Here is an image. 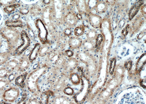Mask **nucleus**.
I'll use <instances>...</instances> for the list:
<instances>
[{"mask_svg": "<svg viewBox=\"0 0 146 104\" xmlns=\"http://www.w3.org/2000/svg\"><path fill=\"white\" fill-rule=\"evenodd\" d=\"M49 67L46 64L38 66L28 73L25 82L26 88L27 92L32 95L39 96L41 93L39 81L46 73Z\"/></svg>", "mask_w": 146, "mask_h": 104, "instance_id": "nucleus-1", "label": "nucleus"}, {"mask_svg": "<svg viewBox=\"0 0 146 104\" xmlns=\"http://www.w3.org/2000/svg\"><path fill=\"white\" fill-rule=\"evenodd\" d=\"M145 94L138 88L125 90L118 96L116 104H145Z\"/></svg>", "mask_w": 146, "mask_h": 104, "instance_id": "nucleus-2", "label": "nucleus"}, {"mask_svg": "<svg viewBox=\"0 0 146 104\" xmlns=\"http://www.w3.org/2000/svg\"><path fill=\"white\" fill-rule=\"evenodd\" d=\"M1 33L3 37L6 40L11 50L16 47L21 38L20 33L16 28L5 27L2 29Z\"/></svg>", "mask_w": 146, "mask_h": 104, "instance_id": "nucleus-3", "label": "nucleus"}, {"mask_svg": "<svg viewBox=\"0 0 146 104\" xmlns=\"http://www.w3.org/2000/svg\"><path fill=\"white\" fill-rule=\"evenodd\" d=\"M41 20L45 25L47 27L52 33L56 31V23L53 15L52 8L51 5L46 6L44 8H42L41 14Z\"/></svg>", "mask_w": 146, "mask_h": 104, "instance_id": "nucleus-4", "label": "nucleus"}, {"mask_svg": "<svg viewBox=\"0 0 146 104\" xmlns=\"http://www.w3.org/2000/svg\"><path fill=\"white\" fill-rule=\"evenodd\" d=\"M20 88L16 86H13L7 88L3 93V98L4 100L8 103H13L17 102L21 98V95Z\"/></svg>", "mask_w": 146, "mask_h": 104, "instance_id": "nucleus-5", "label": "nucleus"}, {"mask_svg": "<svg viewBox=\"0 0 146 104\" xmlns=\"http://www.w3.org/2000/svg\"><path fill=\"white\" fill-rule=\"evenodd\" d=\"M63 1H51V4L52 12L56 24L60 23L63 18Z\"/></svg>", "mask_w": 146, "mask_h": 104, "instance_id": "nucleus-6", "label": "nucleus"}, {"mask_svg": "<svg viewBox=\"0 0 146 104\" xmlns=\"http://www.w3.org/2000/svg\"><path fill=\"white\" fill-rule=\"evenodd\" d=\"M21 39L22 43L18 46L14 51L13 55L15 56H21L26 51L31 44V40L26 31L22 30L21 33Z\"/></svg>", "mask_w": 146, "mask_h": 104, "instance_id": "nucleus-7", "label": "nucleus"}, {"mask_svg": "<svg viewBox=\"0 0 146 104\" xmlns=\"http://www.w3.org/2000/svg\"><path fill=\"white\" fill-rule=\"evenodd\" d=\"M35 27L38 30V37L42 44L47 43L48 30L41 20L37 19L35 22Z\"/></svg>", "mask_w": 146, "mask_h": 104, "instance_id": "nucleus-8", "label": "nucleus"}, {"mask_svg": "<svg viewBox=\"0 0 146 104\" xmlns=\"http://www.w3.org/2000/svg\"><path fill=\"white\" fill-rule=\"evenodd\" d=\"M19 63L18 72L21 73L27 72L31 66V63L28 56L23 55L19 58Z\"/></svg>", "mask_w": 146, "mask_h": 104, "instance_id": "nucleus-9", "label": "nucleus"}, {"mask_svg": "<svg viewBox=\"0 0 146 104\" xmlns=\"http://www.w3.org/2000/svg\"><path fill=\"white\" fill-rule=\"evenodd\" d=\"M61 53L58 49H52L46 56V65H54L59 57Z\"/></svg>", "mask_w": 146, "mask_h": 104, "instance_id": "nucleus-10", "label": "nucleus"}, {"mask_svg": "<svg viewBox=\"0 0 146 104\" xmlns=\"http://www.w3.org/2000/svg\"><path fill=\"white\" fill-rule=\"evenodd\" d=\"M19 63V58L16 57L9 58L6 63V67L11 73L18 72Z\"/></svg>", "mask_w": 146, "mask_h": 104, "instance_id": "nucleus-11", "label": "nucleus"}, {"mask_svg": "<svg viewBox=\"0 0 146 104\" xmlns=\"http://www.w3.org/2000/svg\"><path fill=\"white\" fill-rule=\"evenodd\" d=\"M28 74V72H27L19 74L14 81L15 86L22 90H25L26 88V79Z\"/></svg>", "mask_w": 146, "mask_h": 104, "instance_id": "nucleus-12", "label": "nucleus"}, {"mask_svg": "<svg viewBox=\"0 0 146 104\" xmlns=\"http://www.w3.org/2000/svg\"><path fill=\"white\" fill-rule=\"evenodd\" d=\"M144 3L143 1H137L132 6L129 12V19L131 20L138 13L140 8Z\"/></svg>", "mask_w": 146, "mask_h": 104, "instance_id": "nucleus-13", "label": "nucleus"}, {"mask_svg": "<svg viewBox=\"0 0 146 104\" xmlns=\"http://www.w3.org/2000/svg\"><path fill=\"white\" fill-rule=\"evenodd\" d=\"M54 95V94L50 90L43 91L39 96L40 104H50V97Z\"/></svg>", "mask_w": 146, "mask_h": 104, "instance_id": "nucleus-14", "label": "nucleus"}, {"mask_svg": "<svg viewBox=\"0 0 146 104\" xmlns=\"http://www.w3.org/2000/svg\"><path fill=\"white\" fill-rule=\"evenodd\" d=\"M64 23L69 27L74 26L77 22V19L75 14L69 13L64 17Z\"/></svg>", "mask_w": 146, "mask_h": 104, "instance_id": "nucleus-15", "label": "nucleus"}, {"mask_svg": "<svg viewBox=\"0 0 146 104\" xmlns=\"http://www.w3.org/2000/svg\"><path fill=\"white\" fill-rule=\"evenodd\" d=\"M41 46V45L39 43H36L31 50L28 56V58L31 62H33L37 58Z\"/></svg>", "mask_w": 146, "mask_h": 104, "instance_id": "nucleus-16", "label": "nucleus"}, {"mask_svg": "<svg viewBox=\"0 0 146 104\" xmlns=\"http://www.w3.org/2000/svg\"><path fill=\"white\" fill-rule=\"evenodd\" d=\"M90 23L94 28L99 27L101 23L102 18L100 16L95 14H91L89 17Z\"/></svg>", "mask_w": 146, "mask_h": 104, "instance_id": "nucleus-17", "label": "nucleus"}, {"mask_svg": "<svg viewBox=\"0 0 146 104\" xmlns=\"http://www.w3.org/2000/svg\"><path fill=\"white\" fill-rule=\"evenodd\" d=\"M82 44V40L77 37H72L69 40V44L71 48L75 49L81 46Z\"/></svg>", "mask_w": 146, "mask_h": 104, "instance_id": "nucleus-18", "label": "nucleus"}, {"mask_svg": "<svg viewBox=\"0 0 146 104\" xmlns=\"http://www.w3.org/2000/svg\"><path fill=\"white\" fill-rule=\"evenodd\" d=\"M5 25L7 27L12 28H23L24 23L21 20H7L5 22Z\"/></svg>", "mask_w": 146, "mask_h": 104, "instance_id": "nucleus-19", "label": "nucleus"}, {"mask_svg": "<svg viewBox=\"0 0 146 104\" xmlns=\"http://www.w3.org/2000/svg\"><path fill=\"white\" fill-rule=\"evenodd\" d=\"M52 49L48 43L45 44H42L41 46L40 49L39 51L38 55L40 57H45L47 55V54Z\"/></svg>", "mask_w": 146, "mask_h": 104, "instance_id": "nucleus-20", "label": "nucleus"}, {"mask_svg": "<svg viewBox=\"0 0 146 104\" xmlns=\"http://www.w3.org/2000/svg\"><path fill=\"white\" fill-rule=\"evenodd\" d=\"M42 8L40 6L38 5H33L29 9V13L31 16L33 17H37L41 14Z\"/></svg>", "mask_w": 146, "mask_h": 104, "instance_id": "nucleus-21", "label": "nucleus"}, {"mask_svg": "<svg viewBox=\"0 0 146 104\" xmlns=\"http://www.w3.org/2000/svg\"><path fill=\"white\" fill-rule=\"evenodd\" d=\"M108 8V6L106 3L103 1L98 2L95 7L96 11L99 14L105 12Z\"/></svg>", "mask_w": 146, "mask_h": 104, "instance_id": "nucleus-22", "label": "nucleus"}, {"mask_svg": "<svg viewBox=\"0 0 146 104\" xmlns=\"http://www.w3.org/2000/svg\"><path fill=\"white\" fill-rule=\"evenodd\" d=\"M28 95L24 104H40L38 100L39 96L31 94H30V96Z\"/></svg>", "mask_w": 146, "mask_h": 104, "instance_id": "nucleus-23", "label": "nucleus"}, {"mask_svg": "<svg viewBox=\"0 0 146 104\" xmlns=\"http://www.w3.org/2000/svg\"><path fill=\"white\" fill-rule=\"evenodd\" d=\"M10 52H3L0 53V65L6 63L11 57Z\"/></svg>", "mask_w": 146, "mask_h": 104, "instance_id": "nucleus-24", "label": "nucleus"}, {"mask_svg": "<svg viewBox=\"0 0 146 104\" xmlns=\"http://www.w3.org/2000/svg\"><path fill=\"white\" fill-rule=\"evenodd\" d=\"M65 62H66V60H65L64 56L61 53L59 58L56 62L55 65L53 67H56L58 69H60L62 67H64Z\"/></svg>", "mask_w": 146, "mask_h": 104, "instance_id": "nucleus-25", "label": "nucleus"}, {"mask_svg": "<svg viewBox=\"0 0 146 104\" xmlns=\"http://www.w3.org/2000/svg\"><path fill=\"white\" fill-rule=\"evenodd\" d=\"M20 6L21 4L20 3H15L5 7L4 8V11L7 14H9L14 11L17 8L20 7Z\"/></svg>", "mask_w": 146, "mask_h": 104, "instance_id": "nucleus-26", "label": "nucleus"}, {"mask_svg": "<svg viewBox=\"0 0 146 104\" xmlns=\"http://www.w3.org/2000/svg\"><path fill=\"white\" fill-rule=\"evenodd\" d=\"M11 72L6 68V67H2L0 69V79H7L8 76Z\"/></svg>", "mask_w": 146, "mask_h": 104, "instance_id": "nucleus-27", "label": "nucleus"}, {"mask_svg": "<svg viewBox=\"0 0 146 104\" xmlns=\"http://www.w3.org/2000/svg\"><path fill=\"white\" fill-rule=\"evenodd\" d=\"M85 31V28L83 26H79L75 28L74 30V33L77 36H80L84 34Z\"/></svg>", "mask_w": 146, "mask_h": 104, "instance_id": "nucleus-28", "label": "nucleus"}, {"mask_svg": "<svg viewBox=\"0 0 146 104\" xmlns=\"http://www.w3.org/2000/svg\"><path fill=\"white\" fill-rule=\"evenodd\" d=\"M103 38L102 35L101 34H99L96 36V49L97 50H98L100 49L101 45L103 40Z\"/></svg>", "mask_w": 146, "mask_h": 104, "instance_id": "nucleus-29", "label": "nucleus"}, {"mask_svg": "<svg viewBox=\"0 0 146 104\" xmlns=\"http://www.w3.org/2000/svg\"><path fill=\"white\" fill-rule=\"evenodd\" d=\"M70 79L73 84H76L79 82V78L78 75L75 73L71 74L70 75Z\"/></svg>", "mask_w": 146, "mask_h": 104, "instance_id": "nucleus-30", "label": "nucleus"}, {"mask_svg": "<svg viewBox=\"0 0 146 104\" xmlns=\"http://www.w3.org/2000/svg\"><path fill=\"white\" fill-rule=\"evenodd\" d=\"M18 72H13L10 73L9 75L8 76L7 79L10 82H12L15 81L17 76L19 75Z\"/></svg>", "mask_w": 146, "mask_h": 104, "instance_id": "nucleus-31", "label": "nucleus"}, {"mask_svg": "<svg viewBox=\"0 0 146 104\" xmlns=\"http://www.w3.org/2000/svg\"><path fill=\"white\" fill-rule=\"evenodd\" d=\"M116 60L115 58H112L110 60V67L109 72L111 74H113L116 65Z\"/></svg>", "mask_w": 146, "mask_h": 104, "instance_id": "nucleus-32", "label": "nucleus"}, {"mask_svg": "<svg viewBox=\"0 0 146 104\" xmlns=\"http://www.w3.org/2000/svg\"><path fill=\"white\" fill-rule=\"evenodd\" d=\"M16 1H0V5L5 6V7L16 3Z\"/></svg>", "mask_w": 146, "mask_h": 104, "instance_id": "nucleus-33", "label": "nucleus"}, {"mask_svg": "<svg viewBox=\"0 0 146 104\" xmlns=\"http://www.w3.org/2000/svg\"><path fill=\"white\" fill-rule=\"evenodd\" d=\"M64 93L67 95H71L73 94V89L70 87H66L64 89Z\"/></svg>", "mask_w": 146, "mask_h": 104, "instance_id": "nucleus-34", "label": "nucleus"}, {"mask_svg": "<svg viewBox=\"0 0 146 104\" xmlns=\"http://www.w3.org/2000/svg\"><path fill=\"white\" fill-rule=\"evenodd\" d=\"M29 12V9L28 8L25 7L20 9V13L23 15H26Z\"/></svg>", "mask_w": 146, "mask_h": 104, "instance_id": "nucleus-35", "label": "nucleus"}, {"mask_svg": "<svg viewBox=\"0 0 146 104\" xmlns=\"http://www.w3.org/2000/svg\"><path fill=\"white\" fill-rule=\"evenodd\" d=\"M129 25L128 24L125 27V28L123 29L122 33V35H123L124 36H126L128 35L129 32L128 30L129 29Z\"/></svg>", "mask_w": 146, "mask_h": 104, "instance_id": "nucleus-36", "label": "nucleus"}, {"mask_svg": "<svg viewBox=\"0 0 146 104\" xmlns=\"http://www.w3.org/2000/svg\"><path fill=\"white\" fill-rule=\"evenodd\" d=\"M65 55L67 57L71 58L73 56V55H74V53L72 50H66L65 51Z\"/></svg>", "mask_w": 146, "mask_h": 104, "instance_id": "nucleus-37", "label": "nucleus"}, {"mask_svg": "<svg viewBox=\"0 0 146 104\" xmlns=\"http://www.w3.org/2000/svg\"><path fill=\"white\" fill-rule=\"evenodd\" d=\"M72 31L70 28H66L63 31L64 35L67 36H69L71 35Z\"/></svg>", "mask_w": 146, "mask_h": 104, "instance_id": "nucleus-38", "label": "nucleus"}, {"mask_svg": "<svg viewBox=\"0 0 146 104\" xmlns=\"http://www.w3.org/2000/svg\"><path fill=\"white\" fill-rule=\"evenodd\" d=\"M132 66V62L131 61H129L125 64V68L127 70H129L131 69Z\"/></svg>", "mask_w": 146, "mask_h": 104, "instance_id": "nucleus-39", "label": "nucleus"}, {"mask_svg": "<svg viewBox=\"0 0 146 104\" xmlns=\"http://www.w3.org/2000/svg\"><path fill=\"white\" fill-rule=\"evenodd\" d=\"M141 8V12H142L143 16H144V18H145L146 14V5L145 4L142 6Z\"/></svg>", "mask_w": 146, "mask_h": 104, "instance_id": "nucleus-40", "label": "nucleus"}, {"mask_svg": "<svg viewBox=\"0 0 146 104\" xmlns=\"http://www.w3.org/2000/svg\"><path fill=\"white\" fill-rule=\"evenodd\" d=\"M88 37L90 38H94L95 37V33L94 31H90L89 33L88 34Z\"/></svg>", "mask_w": 146, "mask_h": 104, "instance_id": "nucleus-41", "label": "nucleus"}, {"mask_svg": "<svg viewBox=\"0 0 146 104\" xmlns=\"http://www.w3.org/2000/svg\"><path fill=\"white\" fill-rule=\"evenodd\" d=\"M146 34V31L145 30H144V31H142L140 34H139V36H138V39L140 40L143 37H144V35H145Z\"/></svg>", "mask_w": 146, "mask_h": 104, "instance_id": "nucleus-42", "label": "nucleus"}, {"mask_svg": "<svg viewBox=\"0 0 146 104\" xmlns=\"http://www.w3.org/2000/svg\"><path fill=\"white\" fill-rule=\"evenodd\" d=\"M20 15L19 14H15L12 17V18L13 20H18L20 18Z\"/></svg>", "mask_w": 146, "mask_h": 104, "instance_id": "nucleus-43", "label": "nucleus"}, {"mask_svg": "<svg viewBox=\"0 0 146 104\" xmlns=\"http://www.w3.org/2000/svg\"><path fill=\"white\" fill-rule=\"evenodd\" d=\"M43 3L46 6H48L51 4V1H50V0H47V1H43Z\"/></svg>", "mask_w": 146, "mask_h": 104, "instance_id": "nucleus-44", "label": "nucleus"}, {"mask_svg": "<svg viewBox=\"0 0 146 104\" xmlns=\"http://www.w3.org/2000/svg\"><path fill=\"white\" fill-rule=\"evenodd\" d=\"M76 16L77 19L79 20L82 19V15L80 14H77Z\"/></svg>", "mask_w": 146, "mask_h": 104, "instance_id": "nucleus-45", "label": "nucleus"}]
</instances>
